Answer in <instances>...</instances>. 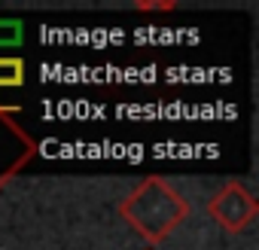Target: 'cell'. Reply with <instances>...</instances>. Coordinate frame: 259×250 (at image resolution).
Wrapping results in <instances>:
<instances>
[{"mask_svg": "<svg viewBox=\"0 0 259 250\" xmlns=\"http://www.w3.org/2000/svg\"><path fill=\"white\" fill-rule=\"evenodd\" d=\"M135 13H174L180 4L177 0H135Z\"/></svg>", "mask_w": 259, "mask_h": 250, "instance_id": "6", "label": "cell"}, {"mask_svg": "<svg viewBox=\"0 0 259 250\" xmlns=\"http://www.w3.org/2000/svg\"><path fill=\"white\" fill-rule=\"evenodd\" d=\"M28 79L25 58L19 55H0V89H22Z\"/></svg>", "mask_w": 259, "mask_h": 250, "instance_id": "4", "label": "cell"}, {"mask_svg": "<svg viewBox=\"0 0 259 250\" xmlns=\"http://www.w3.org/2000/svg\"><path fill=\"white\" fill-rule=\"evenodd\" d=\"M25 37V25L19 19H0V46H19Z\"/></svg>", "mask_w": 259, "mask_h": 250, "instance_id": "5", "label": "cell"}, {"mask_svg": "<svg viewBox=\"0 0 259 250\" xmlns=\"http://www.w3.org/2000/svg\"><path fill=\"white\" fill-rule=\"evenodd\" d=\"M116 211L147 244H162L189 220L192 204L171 180L150 174L119 201Z\"/></svg>", "mask_w": 259, "mask_h": 250, "instance_id": "1", "label": "cell"}, {"mask_svg": "<svg viewBox=\"0 0 259 250\" xmlns=\"http://www.w3.org/2000/svg\"><path fill=\"white\" fill-rule=\"evenodd\" d=\"M147 250H153V247H147Z\"/></svg>", "mask_w": 259, "mask_h": 250, "instance_id": "7", "label": "cell"}, {"mask_svg": "<svg viewBox=\"0 0 259 250\" xmlns=\"http://www.w3.org/2000/svg\"><path fill=\"white\" fill-rule=\"evenodd\" d=\"M16 116H22L19 104H0V192L40 153V144L16 122Z\"/></svg>", "mask_w": 259, "mask_h": 250, "instance_id": "2", "label": "cell"}, {"mask_svg": "<svg viewBox=\"0 0 259 250\" xmlns=\"http://www.w3.org/2000/svg\"><path fill=\"white\" fill-rule=\"evenodd\" d=\"M204 211H207V217L220 229H226L229 235H241L259 217V201H256V195L241 180H226L210 195V201L204 204Z\"/></svg>", "mask_w": 259, "mask_h": 250, "instance_id": "3", "label": "cell"}]
</instances>
